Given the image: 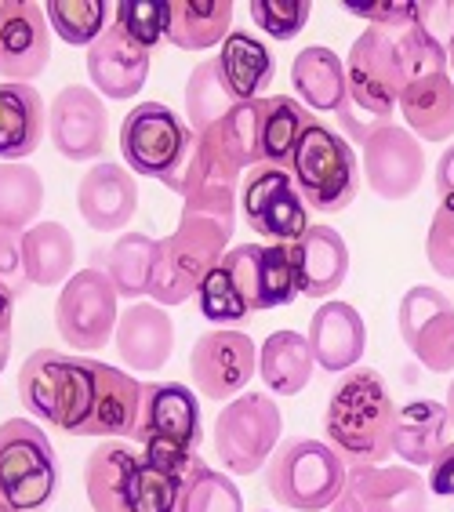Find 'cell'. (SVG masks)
<instances>
[{"mask_svg": "<svg viewBox=\"0 0 454 512\" xmlns=\"http://www.w3.org/2000/svg\"><path fill=\"white\" fill-rule=\"evenodd\" d=\"M396 411L389 385L378 371H349L327 400L324 433L327 444L342 454L346 465H382L393 454Z\"/></svg>", "mask_w": 454, "mask_h": 512, "instance_id": "cell-1", "label": "cell"}, {"mask_svg": "<svg viewBox=\"0 0 454 512\" xmlns=\"http://www.w3.org/2000/svg\"><path fill=\"white\" fill-rule=\"evenodd\" d=\"M346 102L338 109V124L346 128L353 142L364 146L367 135L382 124L393 120V109L400 106V95L407 88V69L396 33L389 26H367L353 40L346 59Z\"/></svg>", "mask_w": 454, "mask_h": 512, "instance_id": "cell-2", "label": "cell"}, {"mask_svg": "<svg viewBox=\"0 0 454 512\" xmlns=\"http://www.w3.org/2000/svg\"><path fill=\"white\" fill-rule=\"evenodd\" d=\"M229 237L233 233L226 226H218L215 218L178 215V226L164 240H157L149 298L160 306H182L189 298H197L204 280L222 266Z\"/></svg>", "mask_w": 454, "mask_h": 512, "instance_id": "cell-3", "label": "cell"}, {"mask_svg": "<svg viewBox=\"0 0 454 512\" xmlns=\"http://www.w3.org/2000/svg\"><path fill=\"white\" fill-rule=\"evenodd\" d=\"M95 393L91 360H73L59 349H37L19 367V400L33 418H44L70 436L84 433Z\"/></svg>", "mask_w": 454, "mask_h": 512, "instance_id": "cell-4", "label": "cell"}, {"mask_svg": "<svg viewBox=\"0 0 454 512\" xmlns=\"http://www.w3.org/2000/svg\"><path fill=\"white\" fill-rule=\"evenodd\" d=\"M346 476L349 465L331 444L309 440V436H291L269 458L266 487L277 498V505H287L295 512H324L338 502Z\"/></svg>", "mask_w": 454, "mask_h": 512, "instance_id": "cell-5", "label": "cell"}, {"mask_svg": "<svg viewBox=\"0 0 454 512\" xmlns=\"http://www.w3.org/2000/svg\"><path fill=\"white\" fill-rule=\"evenodd\" d=\"M193 128L182 124L175 109L160 102H139L120 124V157L128 171L146 178H157L175 193L186 164L193 157Z\"/></svg>", "mask_w": 454, "mask_h": 512, "instance_id": "cell-6", "label": "cell"}, {"mask_svg": "<svg viewBox=\"0 0 454 512\" xmlns=\"http://www.w3.org/2000/svg\"><path fill=\"white\" fill-rule=\"evenodd\" d=\"M59 491V465L48 433L30 418L0 425V498L15 512H40Z\"/></svg>", "mask_w": 454, "mask_h": 512, "instance_id": "cell-7", "label": "cell"}, {"mask_svg": "<svg viewBox=\"0 0 454 512\" xmlns=\"http://www.w3.org/2000/svg\"><path fill=\"white\" fill-rule=\"evenodd\" d=\"M291 175L298 182V193L320 215H335L360 193V164L353 146L320 120H313L298 142Z\"/></svg>", "mask_w": 454, "mask_h": 512, "instance_id": "cell-8", "label": "cell"}, {"mask_svg": "<svg viewBox=\"0 0 454 512\" xmlns=\"http://www.w3.org/2000/svg\"><path fill=\"white\" fill-rule=\"evenodd\" d=\"M284 414L269 393H244L229 400L215 418L211 440H215L218 462L233 476H255L262 465L277 454Z\"/></svg>", "mask_w": 454, "mask_h": 512, "instance_id": "cell-9", "label": "cell"}, {"mask_svg": "<svg viewBox=\"0 0 454 512\" xmlns=\"http://www.w3.org/2000/svg\"><path fill=\"white\" fill-rule=\"evenodd\" d=\"M117 298V287L109 284L102 269L73 273L62 295L55 298V331L77 353H99L117 335Z\"/></svg>", "mask_w": 454, "mask_h": 512, "instance_id": "cell-10", "label": "cell"}, {"mask_svg": "<svg viewBox=\"0 0 454 512\" xmlns=\"http://www.w3.org/2000/svg\"><path fill=\"white\" fill-rule=\"evenodd\" d=\"M240 211L247 226L273 244H295L309 229V204L298 193L295 175L273 164H258L247 171V182L240 189Z\"/></svg>", "mask_w": 454, "mask_h": 512, "instance_id": "cell-11", "label": "cell"}, {"mask_svg": "<svg viewBox=\"0 0 454 512\" xmlns=\"http://www.w3.org/2000/svg\"><path fill=\"white\" fill-rule=\"evenodd\" d=\"M237 186L240 168L226 157V149L218 146L215 131H200L186 175L175 189L182 197V215L215 218L218 226H226L233 233V226H237Z\"/></svg>", "mask_w": 454, "mask_h": 512, "instance_id": "cell-12", "label": "cell"}, {"mask_svg": "<svg viewBox=\"0 0 454 512\" xmlns=\"http://www.w3.org/2000/svg\"><path fill=\"white\" fill-rule=\"evenodd\" d=\"M396 327L404 345L415 353V360L433 375L454 371V306L444 291L429 284L411 287L400 298Z\"/></svg>", "mask_w": 454, "mask_h": 512, "instance_id": "cell-13", "label": "cell"}, {"mask_svg": "<svg viewBox=\"0 0 454 512\" xmlns=\"http://www.w3.org/2000/svg\"><path fill=\"white\" fill-rule=\"evenodd\" d=\"M258 371V349L247 331L226 327V331H204L189 353V378L204 400H233L244 396L247 382Z\"/></svg>", "mask_w": 454, "mask_h": 512, "instance_id": "cell-14", "label": "cell"}, {"mask_svg": "<svg viewBox=\"0 0 454 512\" xmlns=\"http://www.w3.org/2000/svg\"><path fill=\"white\" fill-rule=\"evenodd\" d=\"M331 512H429V483L411 465H349Z\"/></svg>", "mask_w": 454, "mask_h": 512, "instance_id": "cell-15", "label": "cell"}, {"mask_svg": "<svg viewBox=\"0 0 454 512\" xmlns=\"http://www.w3.org/2000/svg\"><path fill=\"white\" fill-rule=\"evenodd\" d=\"M360 149H364V178L375 197L407 200L422 186L425 153L422 142L407 128H400L393 120H382Z\"/></svg>", "mask_w": 454, "mask_h": 512, "instance_id": "cell-16", "label": "cell"}, {"mask_svg": "<svg viewBox=\"0 0 454 512\" xmlns=\"http://www.w3.org/2000/svg\"><path fill=\"white\" fill-rule=\"evenodd\" d=\"M109 113L106 102L95 88L84 84H66V88L51 99L48 109V135L66 160H95L106 149Z\"/></svg>", "mask_w": 454, "mask_h": 512, "instance_id": "cell-17", "label": "cell"}, {"mask_svg": "<svg viewBox=\"0 0 454 512\" xmlns=\"http://www.w3.org/2000/svg\"><path fill=\"white\" fill-rule=\"evenodd\" d=\"M51 62V22L37 0H8L0 15V77L30 84Z\"/></svg>", "mask_w": 454, "mask_h": 512, "instance_id": "cell-18", "label": "cell"}, {"mask_svg": "<svg viewBox=\"0 0 454 512\" xmlns=\"http://www.w3.org/2000/svg\"><path fill=\"white\" fill-rule=\"evenodd\" d=\"M204 425H200L197 393L182 382H149L142 389V414L135 429V444L146 447L153 440L175 444L182 451H197Z\"/></svg>", "mask_w": 454, "mask_h": 512, "instance_id": "cell-19", "label": "cell"}, {"mask_svg": "<svg viewBox=\"0 0 454 512\" xmlns=\"http://www.w3.org/2000/svg\"><path fill=\"white\" fill-rule=\"evenodd\" d=\"M95 371V393H91V411L80 436H99V440H135L142 414V389L146 385L124 371V367L91 360Z\"/></svg>", "mask_w": 454, "mask_h": 512, "instance_id": "cell-20", "label": "cell"}, {"mask_svg": "<svg viewBox=\"0 0 454 512\" xmlns=\"http://www.w3.org/2000/svg\"><path fill=\"white\" fill-rule=\"evenodd\" d=\"M88 77L102 99H135L149 77V51L135 44L124 26L109 22L106 33L88 48Z\"/></svg>", "mask_w": 454, "mask_h": 512, "instance_id": "cell-21", "label": "cell"}, {"mask_svg": "<svg viewBox=\"0 0 454 512\" xmlns=\"http://www.w3.org/2000/svg\"><path fill=\"white\" fill-rule=\"evenodd\" d=\"M77 211L95 233H117L139 211V186L120 164H95L77 186Z\"/></svg>", "mask_w": 454, "mask_h": 512, "instance_id": "cell-22", "label": "cell"}, {"mask_svg": "<svg viewBox=\"0 0 454 512\" xmlns=\"http://www.w3.org/2000/svg\"><path fill=\"white\" fill-rule=\"evenodd\" d=\"M309 349L316 356V367L331 375L349 371L364 360L367 349V324L349 302H324L309 320Z\"/></svg>", "mask_w": 454, "mask_h": 512, "instance_id": "cell-23", "label": "cell"}, {"mask_svg": "<svg viewBox=\"0 0 454 512\" xmlns=\"http://www.w3.org/2000/svg\"><path fill=\"white\" fill-rule=\"evenodd\" d=\"M291 262L298 276V295L331 298L349 276V247L331 226H309L306 237L291 244Z\"/></svg>", "mask_w": 454, "mask_h": 512, "instance_id": "cell-24", "label": "cell"}, {"mask_svg": "<svg viewBox=\"0 0 454 512\" xmlns=\"http://www.w3.org/2000/svg\"><path fill=\"white\" fill-rule=\"evenodd\" d=\"M117 353L124 360V367L131 371H160V367L171 360V349H175V324L171 316L164 313V306H153V302H135L120 313L117 324Z\"/></svg>", "mask_w": 454, "mask_h": 512, "instance_id": "cell-25", "label": "cell"}, {"mask_svg": "<svg viewBox=\"0 0 454 512\" xmlns=\"http://www.w3.org/2000/svg\"><path fill=\"white\" fill-rule=\"evenodd\" d=\"M48 131L44 99L33 84H0V164H22V157L37 153Z\"/></svg>", "mask_w": 454, "mask_h": 512, "instance_id": "cell-26", "label": "cell"}, {"mask_svg": "<svg viewBox=\"0 0 454 512\" xmlns=\"http://www.w3.org/2000/svg\"><path fill=\"white\" fill-rule=\"evenodd\" d=\"M447 404L436 400H411L396 411L393 454H400L411 469H433V462L447 447Z\"/></svg>", "mask_w": 454, "mask_h": 512, "instance_id": "cell-27", "label": "cell"}, {"mask_svg": "<svg viewBox=\"0 0 454 512\" xmlns=\"http://www.w3.org/2000/svg\"><path fill=\"white\" fill-rule=\"evenodd\" d=\"M400 113L418 142H447L454 135V80L451 73L411 80L400 95Z\"/></svg>", "mask_w": 454, "mask_h": 512, "instance_id": "cell-28", "label": "cell"}, {"mask_svg": "<svg viewBox=\"0 0 454 512\" xmlns=\"http://www.w3.org/2000/svg\"><path fill=\"white\" fill-rule=\"evenodd\" d=\"M218 69H222L233 99L255 102L273 84L277 62H273V51L258 37H251L247 30H233L226 37V44H222V51H218Z\"/></svg>", "mask_w": 454, "mask_h": 512, "instance_id": "cell-29", "label": "cell"}, {"mask_svg": "<svg viewBox=\"0 0 454 512\" xmlns=\"http://www.w3.org/2000/svg\"><path fill=\"white\" fill-rule=\"evenodd\" d=\"M316 367V356L309 349V338L298 331H273L258 349V375L269 393L298 396L309 385Z\"/></svg>", "mask_w": 454, "mask_h": 512, "instance_id": "cell-30", "label": "cell"}, {"mask_svg": "<svg viewBox=\"0 0 454 512\" xmlns=\"http://www.w3.org/2000/svg\"><path fill=\"white\" fill-rule=\"evenodd\" d=\"M291 84H295L302 106L338 113L349 91L346 62L338 59L331 48H320V44L302 48L291 62Z\"/></svg>", "mask_w": 454, "mask_h": 512, "instance_id": "cell-31", "label": "cell"}, {"mask_svg": "<svg viewBox=\"0 0 454 512\" xmlns=\"http://www.w3.org/2000/svg\"><path fill=\"white\" fill-rule=\"evenodd\" d=\"M233 0H168V40L178 51H208L226 44Z\"/></svg>", "mask_w": 454, "mask_h": 512, "instance_id": "cell-32", "label": "cell"}, {"mask_svg": "<svg viewBox=\"0 0 454 512\" xmlns=\"http://www.w3.org/2000/svg\"><path fill=\"white\" fill-rule=\"evenodd\" d=\"M139 465V451L124 444L95 447L84 462V491L95 512H131L128 491L131 473Z\"/></svg>", "mask_w": 454, "mask_h": 512, "instance_id": "cell-33", "label": "cell"}, {"mask_svg": "<svg viewBox=\"0 0 454 512\" xmlns=\"http://www.w3.org/2000/svg\"><path fill=\"white\" fill-rule=\"evenodd\" d=\"M153 262H157V240H149L146 233H124L109 247H102L99 255H91V269H102L109 284L117 287V295L124 298L149 295Z\"/></svg>", "mask_w": 454, "mask_h": 512, "instance_id": "cell-34", "label": "cell"}, {"mask_svg": "<svg viewBox=\"0 0 454 512\" xmlns=\"http://www.w3.org/2000/svg\"><path fill=\"white\" fill-rule=\"evenodd\" d=\"M22 262H26L30 284H66L73 276V262H77V240L59 222H37L33 229L22 233Z\"/></svg>", "mask_w": 454, "mask_h": 512, "instance_id": "cell-35", "label": "cell"}, {"mask_svg": "<svg viewBox=\"0 0 454 512\" xmlns=\"http://www.w3.org/2000/svg\"><path fill=\"white\" fill-rule=\"evenodd\" d=\"M309 124H313V117L298 99H287V95L262 99V164L291 171L295 149Z\"/></svg>", "mask_w": 454, "mask_h": 512, "instance_id": "cell-36", "label": "cell"}, {"mask_svg": "<svg viewBox=\"0 0 454 512\" xmlns=\"http://www.w3.org/2000/svg\"><path fill=\"white\" fill-rule=\"evenodd\" d=\"M44 207V178L30 164H0V229L26 233Z\"/></svg>", "mask_w": 454, "mask_h": 512, "instance_id": "cell-37", "label": "cell"}, {"mask_svg": "<svg viewBox=\"0 0 454 512\" xmlns=\"http://www.w3.org/2000/svg\"><path fill=\"white\" fill-rule=\"evenodd\" d=\"M233 106H237V99H233V91H229L226 77L218 69V59L193 66L186 80V124L193 128V135L215 128Z\"/></svg>", "mask_w": 454, "mask_h": 512, "instance_id": "cell-38", "label": "cell"}, {"mask_svg": "<svg viewBox=\"0 0 454 512\" xmlns=\"http://www.w3.org/2000/svg\"><path fill=\"white\" fill-rule=\"evenodd\" d=\"M211 131H215L218 146L226 149V157L240 171L262 164V99L237 102Z\"/></svg>", "mask_w": 454, "mask_h": 512, "instance_id": "cell-39", "label": "cell"}, {"mask_svg": "<svg viewBox=\"0 0 454 512\" xmlns=\"http://www.w3.org/2000/svg\"><path fill=\"white\" fill-rule=\"evenodd\" d=\"M175 512H244V498H240V487L229 476L197 462L186 483H182Z\"/></svg>", "mask_w": 454, "mask_h": 512, "instance_id": "cell-40", "label": "cell"}, {"mask_svg": "<svg viewBox=\"0 0 454 512\" xmlns=\"http://www.w3.org/2000/svg\"><path fill=\"white\" fill-rule=\"evenodd\" d=\"M44 11H48L51 30L73 48H91L106 33L109 8L102 0H48Z\"/></svg>", "mask_w": 454, "mask_h": 512, "instance_id": "cell-41", "label": "cell"}, {"mask_svg": "<svg viewBox=\"0 0 454 512\" xmlns=\"http://www.w3.org/2000/svg\"><path fill=\"white\" fill-rule=\"evenodd\" d=\"M197 306L208 324L237 327V331L255 316L251 306L244 302V295L237 291V284H233V276L226 273V266H218L215 273L204 280V287L197 291Z\"/></svg>", "mask_w": 454, "mask_h": 512, "instance_id": "cell-42", "label": "cell"}, {"mask_svg": "<svg viewBox=\"0 0 454 512\" xmlns=\"http://www.w3.org/2000/svg\"><path fill=\"white\" fill-rule=\"evenodd\" d=\"M117 26H124L135 44L153 51L160 40H168V4L164 0H120L117 8Z\"/></svg>", "mask_w": 454, "mask_h": 512, "instance_id": "cell-43", "label": "cell"}, {"mask_svg": "<svg viewBox=\"0 0 454 512\" xmlns=\"http://www.w3.org/2000/svg\"><path fill=\"white\" fill-rule=\"evenodd\" d=\"M298 295V276L291 244H262V309L291 306Z\"/></svg>", "mask_w": 454, "mask_h": 512, "instance_id": "cell-44", "label": "cell"}, {"mask_svg": "<svg viewBox=\"0 0 454 512\" xmlns=\"http://www.w3.org/2000/svg\"><path fill=\"white\" fill-rule=\"evenodd\" d=\"M247 11H251L258 30L269 33L273 40H295L306 30L313 4L309 0H251Z\"/></svg>", "mask_w": 454, "mask_h": 512, "instance_id": "cell-45", "label": "cell"}, {"mask_svg": "<svg viewBox=\"0 0 454 512\" xmlns=\"http://www.w3.org/2000/svg\"><path fill=\"white\" fill-rule=\"evenodd\" d=\"M425 258H429L433 273L454 280V197H444L433 211L429 237H425Z\"/></svg>", "mask_w": 454, "mask_h": 512, "instance_id": "cell-46", "label": "cell"}, {"mask_svg": "<svg viewBox=\"0 0 454 512\" xmlns=\"http://www.w3.org/2000/svg\"><path fill=\"white\" fill-rule=\"evenodd\" d=\"M0 284L15 298H22L30 287L26 262H22V233H11V229H0Z\"/></svg>", "mask_w": 454, "mask_h": 512, "instance_id": "cell-47", "label": "cell"}, {"mask_svg": "<svg viewBox=\"0 0 454 512\" xmlns=\"http://www.w3.org/2000/svg\"><path fill=\"white\" fill-rule=\"evenodd\" d=\"M346 11L356 15V19H367L371 26H400V22L415 19L418 4L415 0H375V4H356V0H349Z\"/></svg>", "mask_w": 454, "mask_h": 512, "instance_id": "cell-48", "label": "cell"}, {"mask_svg": "<svg viewBox=\"0 0 454 512\" xmlns=\"http://www.w3.org/2000/svg\"><path fill=\"white\" fill-rule=\"evenodd\" d=\"M429 491L440 494V498H451V502H454V440L444 447V454L433 462V469H429Z\"/></svg>", "mask_w": 454, "mask_h": 512, "instance_id": "cell-49", "label": "cell"}, {"mask_svg": "<svg viewBox=\"0 0 454 512\" xmlns=\"http://www.w3.org/2000/svg\"><path fill=\"white\" fill-rule=\"evenodd\" d=\"M15 302L19 298L0 284V364L4 367H8V353H11V316H15Z\"/></svg>", "mask_w": 454, "mask_h": 512, "instance_id": "cell-50", "label": "cell"}, {"mask_svg": "<svg viewBox=\"0 0 454 512\" xmlns=\"http://www.w3.org/2000/svg\"><path fill=\"white\" fill-rule=\"evenodd\" d=\"M436 197H454V142L451 149H444V157L436 164Z\"/></svg>", "mask_w": 454, "mask_h": 512, "instance_id": "cell-51", "label": "cell"}, {"mask_svg": "<svg viewBox=\"0 0 454 512\" xmlns=\"http://www.w3.org/2000/svg\"><path fill=\"white\" fill-rule=\"evenodd\" d=\"M447 414H451V425H454V378L447 385Z\"/></svg>", "mask_w": 454, "mask_h": 512, "instance_id": "cell-52", "label": "cell"}, {"mask_svg": "<svg viewBox=\"0 0 454 512\" xmlns=\"http://www.w3.org/2000/svg\"><path fill=\"white\" fill-rule=\"evenodd\" d=\"M447 59H451V73H454V40H451V48H447Z\"/></svg>", "mask_w": 454, "mask_h": 512, "instance_id": "cell-53", "label": "cell"}, {"mask_svg": "<svg viewBox=\"0 0 454 512\" xmlns=\"http://www.w3.org/2000/svg\"><path fill=\"white\" fill-rule=\"evenodd\" d=\"M0 512H15V509H11V505L4 502V498H0Z\"/></svg>", "mask_w": 454, "mask_h": 512, "instance_id": "cell-54", "label": "cell"}, {"mask_svg": "<svg viewBox=\"0 0 454 512\" xmlns=\"http://www.w3.org/2000/svg\"><path fill=\"white\" fill-rule=\"evenodd\" d=\"M4 4H8V0H0V15H4Z\"/></svg>", "mask_w": 454, "mask_h": 512, "instance_id": "cell-55", "label": "cell"}, {"mask_svg": "<svg viewBox=\"0 0 454 512\" xmlns=\"http://www.w3.org/2000/svg\"><path fill=\"white\" fill-rule=\"evenodd\" d=\"M0 371H4V364H0Z\"/></svg>", "mask_w": 454, "mask_h": 512, "instance_id": "cell-56", "label": "cell"}]
</instances>
